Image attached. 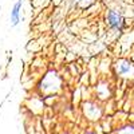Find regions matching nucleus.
I'll list each match as a JSON object with an SVG mask.
<instances>
[{
  "label": "nucleus",
  "mask_w": 134,
  "mask_h": 134,
  "mask_svg": "<svg viewBox=\"0 0 134 134\" xmlns=\"http://www.w3.org/2000/svg\"><path fill=\"white\" fill-rule=\"evenodd\" d=\"M114 74L125 81H134V62L126 58H119L113 64Z\"/></svg>",
  "instance_id": "f03ea898"
},
{
  "label": "nucleus",
  "mask_w": 134,
  "mask_h": 134,
  "mask_svg": "<svg viewBox=\"0 0 134 134\" xmlns=\"http://www.w3.org/2000/svg\"><path fill=\"white\" fill-rule=\"evenodd\" d=\"M82 113H83L85 119L94 122V121H98L102 118L103 109L100 107V105L97 100L87 99V100H83V103H82Z\"/></svg>",
  "instance_id": "20e7f679"
},
{
  "label": "nucleus",
  "mask_w": 134,
  "mask_h": 134,
  "mask_svg": "<svg viewBox=\"0 0 134 134\" xmlns=\"http://www.w3.org/2000/svg\"><path fill=\"white\" fill-rule=\"evenodd\" d=\"M111 90H110V85L107 82H99L97 86V97L99 99H106L110 98Z\"/></svg>",
  "instance_id": "423d86ee"
},
{
  "label": "nucleus",
  "mask_w": 134,
  "mask_h": 134,
  "mask_svg": "<svg viewBox=\"0 0 134 134\" xmlns=\"http://www.w3.org/2000/svg\"><path fill=\"white\" fill-rule=\"evenodd\" d=\"M70 3L74 7H79V8H88L95 3V0H70Z\"/></svg>",
  "instance_id": "0eeeda50"
},
{
  "label": "nucleus",
  "mask_w": 134,
  "mask_h": 134,
  "mask_svg": "<svg viewBox=\"0 0 134 134\" xmlns=\"http://www.w3.org/2000/svg\"><path fill=\"white\" fill-rule=\"evenodd\" d=\"M63 88V78L55 70H48L38 83V90L44 97L57 95Z\"/></svg>",
  "instance_id": "f257e3e1"
},
{
  "label": "nucleus",
  "mask_w": 134,
  "mask_h": 134,
  "mask_svg": "<svg viewBox=\"0 0 134 134\" xmlns=\"http://www.w3.org/2000/svg\"><path fill=\"white\" fill-rule=\"evenodd\" d=\"M117 134H134V125H126L117 130Z\"/></svg>",
  "instance_id": "6e6552de"
},
{
  "label": "nucleus",
  "mask_w": 134,
  "mask_h": 134,
  "mask_svg": "<svg viewBox=\"0 0 134 134\" xmlns=\"http://www.w3.org/2000/svg\"><path fill=\"white\" fill-rule=\"evenodd\" d=\"M60 134H72V133H70L69 130H63V131H60Z\"/></svg>",
  "instance_id": "9d476101"
},
{
  "label": "nucleus",
  "mask_w": 134,
  "mask_h": 134,
  "mask_svg": "<svg viewBox=\"0 0 134 134\" xmlns=\"http://www.w3.org/2000/svg\"><path fill=\"white\" fill-rule=\"evenodd\" d=\"M82 134H98V133L95 130H83Z\"/></svg>",
  "instance_id": "1a4fd4ad"
},
{
  "label": "nucleus",
  "mask_w": 134,
  "mask_h": 134,
  "mask_svg": "<svg viewBox=\"0 0 134 134\" xmlns=\"http://www.w3.org/2000/svg\"><path fill=\"white\" fill-rule=\"evenodd\" d=\"M23 4H24V0H16L12 5V8H11V11H9V24L12 28H15L20 24Z\"/></svg>",
  "instance_id": "39448f33"
},
{
  "label": "nucleus",
  "mask_w": 134,
  "mask_h": 134,
  "mask_svg": "<svg viewBox=\"0 0 134 134\" xmlns=\"http://www.w3.org/2000/svg\"><path fill=\"white\" fill-rule=\"evenodd\" d=\"M105 23H106V26L110 30L119 31V32L124 30L125 26H126V21H125L124 15H122L119 11L113 9V8H110V9L106 11V14H105Z\"/></svg>",
  "instance_id": "7ed1b4c3"
}]
</instances>
